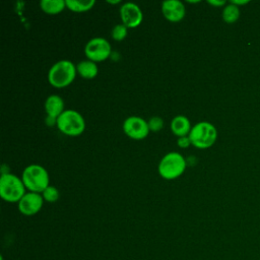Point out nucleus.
I'll return each mask as SVG.
<instances>
[{
	"label": "nucleus",
	"mask_w": 260,
	"mask_h": 260,
	"mask_svg": "<svg viewBox=\"0 0 260 260\" xmlns=\"http://www.w3.org/2000/svg\"><path fill=\"white\" fill-rule=\"evenodd\" d=\"M84 54L90 61L102 62L110 57L111 45L104 38H93L86 43Z\"/></svg>",
	"instance_id": "7"
},
{
	"label": "nucleus",
	"mask_w": 260,
	"mask_h": 260,
	"mask_svg": "<svg viewBox=\"0 0 260 260\" xmlns=\"http://www.w3.org/2000/svg\"><path fill=\"white\" fill-rule=\"evenodd\" d=\"M58 129L69 136H77L84 131L85 122L81 114L74 110H65L57 119Z\"/></svg>",
	"instance_id": "6"
},
{
	"label": "nucleus",
	"mask_w": 260,
	"mask_h": 260,
	"mask_svg": "<svg viewBox=\"0 0 260 260\" xmlns=\"http://www.w3.org/2000/svg\"><path fill=\"white\" fill-rule=\"evenodd\" d=\"M148 127H149V130L150 131H153V132H157L159 131L162 126H164V120L160 118V117H157V116H154V117H151L148 121Z\"/></svg>",
	"instance_id": "20"
},
{
	"label": "nucleus",
	"mask_w": 260,
	"mask_h": 260,
	"mask_svg": "<svg viewBox=\"0 0 260 260\" xmlns=\"http://www.w3.org/2000/svg\"><path fill=\"white\" fill-rule=\"evenodd\" d=\"M191 128L189 119L183 115L176 116L171 122V130L178 137L189 135Z\"/></svg>",
	"instance_id": "13"
},
{
	"label": "nucleus",
	"mask_w": 260,
	"mask_h": 260,
	"mask_svg": "<svg viewBox=\"0 0 260 260\" xmlns=\"http://www.w3.org/2000/svg\"><path fill=\"white\" fill-rule=\"evenodd\" d=\"M25 194V186L20 178L3 173L0 178V196L7 202H19Z\"/></svg>",
	"instance_id": "3"
},
{
	"label": "nucleus",
	"mask_w": 260,
	"mask_h": 260,
	"mask_svg": "<svg viewBox=\"0 0 260 260\" xmlns=\"http://www.w3.org/2000/svg\"><path fill=\"white\" fill-rule=\"evenodd\" d=\"M46 123H47V125H49V126H53V125H57V119H54V118H51V117H49V116H47V118H46Z\"/></svg>",
	"instance_id": "23"
},
{
	"label": "nucleus",
	"mask_w": 260,
	"mask_h": 260,
	"mask_svg": "<svg viewBox=\"0 0 260 260\" xmlns=\"http://www.w3.org/2000/svg\"><path fill=\"white\" fill-rule=\"evenodd\" d=\"M186 160L179 152L172 151L162 156L158 164V173L160 177L167 180H173L180 177L186 169Z\"/></svg>",
	"instance_id": "5"
},
{
	"label": "nucleus",
	"mask_w": 260,
	"mask_h": 260,
	"mask_svg": "<svg viewBox=\"0 0 260 260\" xmlns=\"http://www.w3.org/2000/svg\"><path fill=\"white\" fill-rule=\"evenodd\" d=\"M240 17V9L237 5L230 3L222 10V19L226 23H234Z\"/></svg>",
	"instance_id": "17"
},
{
	"label": "nucleus",
	"mask_w": 260,
	"mask_h": 260,
	"mask_svg": "<svg viewBox=\"0 0 260 260\" xmlns=\"http://www.w3.org/2000/svg\"><path fill=\"white\" fill-rule=\"evenodd\" d=\"M161 12L168 20L177 22L184 18L186 9L184 4L179 0H166L161 3Z\"/></svg>",
	"instance_id": "11"
},
{
	"label": "nucleus",
	"mask_w": 260,
	"mask_h": 260,
	"mask_svg": "<svg viewBox=\"0 0 260 260\" xmlns=\"http://www.w3.org/2000/svg\"><path fill=\"white\" fill-rule=\"evenodd\" d=\"M107 2H108V3H111V4H117V3H120V0H116V1H110V0H108Z\"/></svg>",
	"instance_id": "25"
},
{
	"label": "nucleus",
	"mask_w": 260,
	"mask_h": 260,
	"mask_svg": "<svg viewBox=\"0 0 260 260\" xmlns=\"http://www.w3.org/2000/svg\"><path fill=\"white\" fill-rule=\"evenodd\" d=\"M248 2H249L248 0H247V1H234V0L231 1V3H233V4L237 5V6H238V5H242V4H246V3H248Z\"/></svg>",
	"instance_id": "24"
},
{
	"label": "nucleus",
	"mask_w": 260,
	"mask_h": 260,
	"mask_svg": "<svg viewBox=\"0 0 260 260\" xmlns=\"http://www.w3.org/2000/svg\"><path fill=\"white\" fill-rule=\"evenodd\" d=\"M123 130L128 137L135 140L144 139L150 131L148 123L138 116L128 117L123 122Z\"/></svg>",
	"instance_id": "8"
},
{
	"label": "nucleus",
	"mask_w": 260,
	"mask_h": 260,
	"mask_svg": "<svg viewBox=\"0 0 260 260\" xmlns=\"http://www.w3.org/2000/svg\"><path fill=\"white\" fill-rule=\"evenodd\" d=\"M188 136L193 146L205 149L214 144L217 137V131L211 123L202 121L198 122L191 128Z\"/></svg>",
	"instance_id": "4"
},
{
	"label": "nucleus",
	"mask_w": 260,
	"mask_h": 260,
	"mask_svg": "<svg viewBox=\"0 0 260 260\" xmlns=\"http://www.w3.org/2000/svg\"><path fill=\"white\" fill-rule=\"evenodd\" d=\"M44 200L53 203L59 199V191L54 186H48L42 193Z\"/></svg>",
	"instance_id": "18"
},
{
	"label": "nucleus",
	"mask_w": 260,
	"mask_h": 260,
	"mask_svg": "<svg viewBox=\"0 0 260 260\" xmlns=\"http://www.w3.org/2000/svg\"><path fill=\"white\" fill-rule=\"evenodd\" d=\"M177 143H178V145H179L180 147H182V148H186V147H188V146L191 145V141H190V138H189L188 135H187V136L179 137L178 140H177Z\"/></svg>",
	"instance_id": "21"
},
{
	"label": "nucleus",
	"mask_w": 260,
	"mask_h": 260,
	"mask_svg": "<svg viewBox=\"0 0 260 260\" xmlns=\"http://www.w3.org/2000/svg\"><path fill=\"white\" fill-rule=\"evenodd\" d=\"M45 111L47 113V116L58 119V117L65 111L62 98L57 94L49 95L45 102Z\"/></svg>",
	"instance_id": "12"
},
{
	"label": "nucleus",
	"mask_w": 260,
	"mask_h": 260,
	"mask_svg": "<svg viewBox=\"0 0 260 260\" xmlns=\"http://www.w3.org/2000/svg\"><path fill=\"white\" fill-rule=\"evenodd\" d=\"M21 180L29 192L41 194L48 186H50L49 174L46 169L40 165H30L26 167L22 172Z\"/></svg>",
	"instance_id": "2"
},
{
	"label": "nucleus",
	"mask_w": 260,
	"mask_h": 260,
	"mask_svg": "<svg viewBox=\"0 0 260 260\" xmlns=\"http://www.w3.org/2000/svg\"><path fill=\"white\" fill-rule=\"evenodd\" d=\"M77 73L85 79H92L98 75L99 68L95 62L90 60H84L76 65Z\"/></svg>",
	"instance_id": "14"
},
{
	"label": "nucleus",
	"mask_w": 260,
	"mask_h": 260,
	"mask_svg": "<svg viewBox=\"0 0 260 260\" xmlns=\"http://www.w3.org/2000/svg\"><path fill=\"white\" fill-rule=\"evenodd\" d=\"M120 16L123 24L130 28L137 27L143 18L141 9L133 2H126L120 7Z\"/></svg>",
	"instance_id": "9"
},
{
	"label": "nucleus",
	"mask_w": 260,
	"mask_h": 260,
	"mask_svg": "<svg viewBox=\"0 0 260 260\" xmlns=\"http://www.w3.org/2000/svg\"><path fill=\"white\" fill-rule=\"evenodd\" d=\"M76 66L69 60H60L52 65L48 72V80L51 85L62 88L69 85L76 76Z\"/></svg>",
	"instance_id": "1"
},
{
	"label": "nucleus",
	"mask_w": 260,
	"mask_h": 260,
	"mask_svg": "<svg viewBox=\"0 0 260 260\" xmlns=\"http://www.w3.org/2000/svg\"><path fill=\"white\" fill-rule=\"evenodd\" d=\"M210 5H213V6H222V5H224L225 4V1L224 0H222V1H214V0H208L207 1Z\"/></svg>",
	"instance_id": "22"
},
{
	"label": "nucleus",
	"mask_w": 260,
	"mask_h": 260,
	"mask_svg": "<svg viewBox=\"0 0 260 260\" xmlns=\"http://www.w3.org/2000/svg\"><path fill=\"white\" fill-rule=\"evenodd\" d=\"M40 6L48 14H57L66 7V3L65 0H42Z\"/></svg>",
	"instance_id": "15"
},
{
	"label": "nucleus",
	"mask_w": 260,
	"mask_h": 260,
	"mask_svg": "<svg viewBox=\"0 0 260 260\" xmlns=\"http://www.w3.org/2000/svg\"><path fill=\"white\" fill-rule=\"evenodd\" d=\"M127 26L124 25L123 23L121 24H117L114 26V28L112 29V38L115 40V41H123L126 36H127Z\"/></svg>",
	"instance_id": "19"
},
{
	"label": "nucleus",
	"mask_w": 260,
	"mask_h": 260,
	"mask_svg": "<svg viewBox=\"0 0 260 260\" xmlns=\"http://www.w3.org/2000/svg\"><path fill=\"white\" fill-rule=\"evenodd\" d=\"M44 203V198L40 193L28 192L18 202V209L24 215H34L38 213Z\"/></svg>",
	"instance_id": "10"
},
{
	"label": "nucleus",
	"mask_w": 260,
	"mask_h": 260,
	"mask_svg": "<svg viewBox=\"0 0 260 260\" xmlns=\"http://www.w3.org/2000/svg\"><path fill=\"white\" fill-rule=\"evenodd\" d=\"M66 7L74 12H84L92 8L95 4L94 0L87 1H78V0H65Z\"/></svg>",
	"instance_id": "16"
}]
</instances>
